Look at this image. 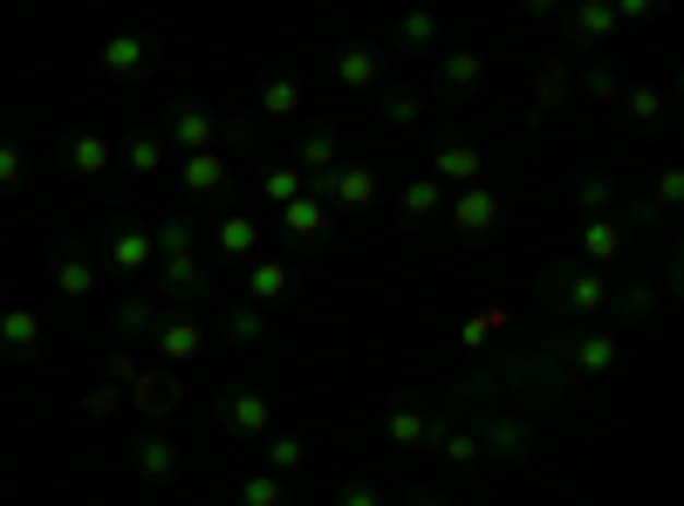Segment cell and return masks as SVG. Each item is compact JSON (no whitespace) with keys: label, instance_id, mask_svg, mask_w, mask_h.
Wrapping results in <instances>:
<instances>
[{"label":"cell","instance_id":"6da1fadb","mask_svg":"<svg viewBox=\"0 0 684 506\" xmlns=\"http://www.w3.org/2000/svg\"><path fill=\"white\" fill-rule=\"evenodd\" d=\"M541 301H548V315L562 322V328H589V322H610V301H616V274H596V267H581L575 253H562V261H548L541 267Z\"/></svg>","mask_w":684,"mask_h":506},{"label":"cell","instance_id":"7a4b0ae2","mask_svg":"<svg viewBox=\"0 0 684 506\" xmlns=\"http://www.w3.org/2000/svg\"><path fill=\"white\" fill-rule=\"evenodd\" d=\"M554 357H562L568 384H602V376H616V363H623V328H610V322L562 328V336H554Z\"/></svg>","mask_w":684,"mask_h":506},{"label":"cell","instance_id":"3957f363","mask_svg":"<svg viewBox=\"0 0 684 506\" xmlns=\"http://www.w3.org/2000/svg\"><path fill=\"white\" fill-rule=\"evenodd\" d=\"M424 179H439L445 192H466V185H487L493 179V150L479 144V137H459V131H445L424 144Z\"/></svg>","mask_w":684,"mask_h":506},{"label":"cell","instance_id":"277c9868","mask_svg":"<svg viewBox=\"0 0 684 506\" xmlns=\"http://www.w3.org/2000/svg\"><path fill=\"white\" fill-rule=\"evenodd\" d=\"M452 418H459V411H445V403H424L418 390H397V397L384 403V418H376V438L397 445V451H411V445H432Z\"/></svg>","mask_w":684,"mask_h":506},{"label":"cell","instance_id":"5b68a950","mask_svg":"<svg viewBox=\"0 0 684 506\" xmlns=\"http://www.w3.org/2000/svg\"><path fill=\"white\" fill-rule=\"evenodd\" d=\"M309 192L315 198H328V213H370L376 198H384V171L376 165H363V158H343L336 171H322V179H309Z\"/></svg>","mask_w":684,"mask_h":506},{"label":"cell","instance_id":"8992f818","mask_svg":"<svg viewBox=\"0 0 684 506\" xmlns=\"http://www.w3.org/2000/svg\"><path fill=\"white\" fill-rule=\"evenodd\" d=\"M554 28H562V56H602V48L616 41V8L610 0H568V8H554Z\"/></svg>","mask_w":684,"mask_h":506},{"label":"cell","instance_id":"52a82bcc","mask_svg":"<svg viewBox=\"0 0 684 506\" xmlns=\"http://www.w3.org/2000/svg\"><path fill=\"white\" fill-rule=\"evenodd\" d=\"M479 83H487V56H479L472 41H452L432 56V83H424V96H445V104H472Z\"/></svg>","mask_w":684,"mask_h":506},{"label":"cell","instance_id":"ba28073f","mask_svg":"<svg viewBox=\"0 0 684 506\" xmlns=\"http://www.w3.org/2000/svg\"><path fill=\"white\" fill-rule=\"evenodd\" d=\"M500 219H506L500 185H466V192L445 198V226H452L459 240H487V233H500Z\"/></svg>","mask_w":684,"mask_h":506},{"label":"cell","instance_id":"9c48e42d","mask_svg":"<svg viewBox=\"0 0 684 506\" xmlns=\"http://www.w3.org/2000/svg\"><path fill=\"white\" fill-rule=\"evenodd\" d=\"M479 445H487V459L527 466V459H535V445H541V424L520 418V411H493V418H479Z\"/></svg>","mask_w":684,"mask_h":506},{"label":"cell","instance_id":"30bf717a","mask_svg":"<svg viewBox=\"0 0 684 506\" xmlns=\"http://www.w3.org/2000/svg\"><path fill=\"white\" fill-rule=\"evenodd\" d=\"M623 253H629V226H623V213H610V219H581V226H575V261H581V267L610 274V267H623Z\"/></svg>","mask_w":684,"mask_h":506},{"label":"cell","instance_id":"8fae6325","mask_svg":"<svg viewBox=\"0 0 684 506\" xmlns=\"http://www.w3.org/2000/svg\"><path fill=\"white\" fill-rule=\"evenodd\" d=\"M328 69H336V89L343 96H370V89H384V69L391 62H384V41H343Z\"/></svg>","mask_w":684,"mask_h":506},{"label":"cell","instance_id":"7c38bea8","mask_svg":"<svg viewBox=\"0 0 684 506\" xmlns=\"http://www.w3.org/2000/svg\"><path fill=\"white\" fill-rule=\"evenodd\" d=\"M281 233H288L301 253H322V246H328V233H336V213H328V198L301 192L295 206H281Z\"/></svg>","mask_w":684,"mask_h":506},{"label":"cell","instance_id":"4fadbf2b","mask_svg":"<svg viewBox=\"0 0 684 506\" xmlns=\"http://www.w3.org/2000/svg\"><path fill=\"white\" fill-rule=\"evenodd\" d=\"M219 424H226V432H240V438H267V432H274V403H267L261 390L233 384V390L219 397Z\"/></svg>","mask_w":684,"mask_h":506},{"label":"cell","instance_id":"5bb4252c","mask_svg":"<svg viewBox=\"0 0 684 506\" xmlns=\"http://www.w3.org/2000/svg\"><path fill=\"white\" fill-rule=\"evenodd\" d=\"M261 213H226L219 226H213V253H219V261H233V267H247L253 261V253H261Z\"/></svg>","mask_w":684,"mask_h":506},{"label":"cell","instance_id":"9a60e30c","mask_svg":"<svg viewBox=\"0 0 684 506\" xmlns=\"http://www.w3.org/2000/svg\"><path fill=\"white\" fill-rule=\"evenodd\" d=\"M432 451L445 459V472H452V479H466V472H479V466H487V445H479V424H459V418H452L445 432L432 438Z\"/></svg>","mask_w":684,"mask_h":506},{"label":"cell","instance_id":"2e32d148","mask_svg":"<svg viewBox=\"0 0 684 506\" xmlns=\"http://www.w3.org/2000/svg\"><path fill=\"white\" fill-rule=\"evenodd\" d=\"M301 110H309V83H301L295 69H274L267 83H261V117L267 123H295Z\"/></svg>","mask_w":684,"mask_h":506},{"label":"cell","instance_id":"e0dca14e","mask_svg":"<svg viewBox=\"0 0 684 506\" xmlns=\"http://www.w3.org/2000/svg\"><path fill=\"white\" fill-rule=\"evenodd\" d=\"M445 198H452V192L418 171V179H404V192H397V219H404V226H439V219H445Z\"/></svg>","mask_w":684,"mask_h":506},{"label":"cell","instance_id":"ac0fdd59","mask_svg":"<svg viewBox=\"0 0 684 506\" xmlns=\"http://www.w3.org/2000/svg\"><path fill=\"white\" fill-rule=\"evenodd\" d=\"M657 309H664V288L657 281H616V301H610V328H637V322H650Z\"/></svg>","mask_w":684,"mask_h":506},{"label":"cell","instance_id":"d6986e66","mask_svg":"<svg viewBox=\"0 0 684 506\" xmlns=\"http://www.w3.org/2000/svg\"><path fill=\"white\" fill-rule=\"evenodd\" d=\"M424 110H432L424 83H411V75H404V83H384V104H376V117H384L391 131H418V123H424Z\"/></svg>","mask_w":684,"mask_h":506},{"label":"cell","instance_id":"ffe728a7","mask_svg":"<svg viewBox=\"0 0 684 506\" xmlns=\"http://www.w3.org/2000/svg\"><path fill=\"white\" fill-rule=\"evenodd\" d=\"M568 198H575V213H581V219H610V213H623V192H616L610 171H575Z\"/></svg>","mask_w":684,"mask_h":506},{"label":"cell","instance_id":"44dd1931","mask_svg":"<svg viewBox=\"0 0 684 506\" xmlns=\"http://www.w3.org/2000/svg\"><path fill=\"white\" fill-rule=\"evenodd\" d=\"M288 294H295V267L253 253V261H247V301H253V309H274V301H288Z\"/></svg>","mask_w":684,"mask_h":506},{"label":"cell","instance_id":"7402d4cb","mask_svg":"<svg viewBox=\"0 0 684 506\" xmlns=\"http://www.w3.org/2000/svg\"><path fill=\"white\" fill-rule=\"evenodd\" d=\"M185 192L206 198V206H219V198L233 192V165L213 158V150H192V158H185Z\"/></svg>","mask_w":684,"mask_h":506},{"label":"cell","instance_id":"603a6c76","mask_svg":"<svg viewBox=\"0 0 684 506\" xmlns=\"http://www.w3.org/2000/svg\"><path fill=\"white\" fill-rule=\"evenodd\" d=\"M171 137H179L185 144V158H192V150H206L213 144V131H219V110H206V104H171Z\"/></svg>","mask_w":684,"mask_h":506},{"label":"cell","instance_id":"cb8c5ba5","mask_svg":"<svg viewBox=\"0 0 684 506\" xmlns=\"http://www.w3.org/2000/svg\"><path fill=\"white\" fill-rule=\"evenodd\" d=\"M391 41L404 48V56H439V48H445V28H439V14H397V21H391Z\"/></svg>","mask_w":684,"mask_h":506},{"label":"cell","instance_id":"d4e9b609","mask_svg":"<svg viewBox=\"0 0 684 506\" xmlns=\"http://www.w3.org/2000/svg\"><path fill=\"white\" fill-rule=\"evenodd\" d=\"M301 192H309V171H301V165L274 158V165L261 171V206H274V213H281V206H295Z\"/></svg>","mask_w":684,"mask_h":506},{"label":"cell","instance_id":"484cf974","mask_svg":"<svg viewBox=\"0 0 684 506\" xmlns=\"http://www.w3.org/2000/svg\"><path fill=\"white\" fill-rule=\"evenodd\" d=\"M219 336L233 342V349H253V342H267V336H274V322H267V309L240 301V309H226V315H219Z\"/></svg>","mask_w":684,"mask_h":506},{"label":"cell","instance_id":"4316f807","mask_svg":"<svg viewBox=\"0 0 684 506\" xmlns=\"http://www.w3.org/2000/svg\"><path fill=\"white\" fill-rule=\"evenodd\" d=\"M568 89H575V62H568V56H554V62L541 69V89H535V110H527V123H548L554 104H562Z\"/></svg>","mask_w":684,"mask_h":506},{"label":"cell","instance_id":"83f0119b","mask_svg":"<svg viewBox=\"0 0 684 506\" xmlns=\"http://www.w3.org/2000/svg\"><path fill=\"white\" fill-rule=\"evenodd\" d=\"M261 466H267L274 479L301 472V466H309V438H301V432H267V438H261Z\"/></svg>","mask_w":684,"mask_h":506},{"label":"cell","instance_id":"f1b7e54d","mask_svg":"<svg viewBox=\"0 0 684 506\" xmlns=\"http://www.w3.org/2000/svg\"><path fill=\"white\" fill-rule=\"evenodd\" d=\"M295 165L309 171V179H322V171H336L343 165V137L328 131V123H315L309 137H301V150H295Z\"/></svg>","mask_w":684,"mask_h":506},{"label":"cell","instance_id":"f546056e","mask_svg":"<svg viewBox=\"0 0 684 506\" xmlns=\"http://www.w3.org/2000/svg\"><path fill=\"white\" fill-rule=\"evenodd\" d=\"M575 83L589 89V104H623V89H629L616 62H581V69H575Z\"/></svg>","mask_w":684,"mask_h":506},{"label":"cell","instance_id":"4dcf8cb0","mask_svg":"<svg viewBox=\"0 0 684 506\" xmlns=\"http://www.w3.org/2000/svg\"><path fill=\"white\" fill-rule=\"evenodd\" d=\"M110 261L123 274H144L151 267V233H144V226H117V233H110Z\"/></svg>","mask_w":684,"mask_h":506},{"label":"cell","instance_id":"1f68e13d","mask_svg":"<svg viewBox=\"0 0 684 506\" xmlns=\"http://www.w3.org/2000/svg\"><path fill=\"white\" fill-rule=\"evenodd\" d=\"M151 328H158V349H165V357H199V349H206V328H199V322H185V315L151 322Z\"/></svg>","mask_w":684,"mask_h":506},{"label":"cell","instance_id":"d6a6232c","mask_svg":"<svg viewBox=\"0 0 684 506\" xmlns=\"http://www.w3.org/2000/svg\"><path fill=\"white\" fill-rule=\"evenodd\" d=\"M623 110H629V123H664L671 89H657V83H629V89H623Z\"/></svg>","mask_w":684,"mask_h":506},{"label":"cell","instance_id":"836d02e7","mask_svg":"<svg viewBox=\"0 0 684 506\" xmlns=\"http://www.w3.org/2000/svg\"><path fill=\"white\" fill-rule=\"evenodd\" d=\"M233 506H295V493H288V479H274V472H247Z\"/></svg>","mask_w":684,"mask_h":506},{"label":"cell","instance_id":"e575fe53","mask_svg":"<svg viewBox=\"0 0 684 506\" xmlns=\"http://www.w3.org/2000/svg\"><path fill=\"white\" fill-rule=\"evenodd\" d=\"M500 328H506V309H472L466 328H459V349H466V357H479V349H487Z\"/></svg>","mask_w":684,"mask_h":506},{"label":"cell","instance_id":"d590c367","mask_svg":"<svg viewBox=\"0 0 684 506\" xmlns=\"http://www.w3.org/2000/svg\"><path fill=\"white\" fill-rule=\"evenodd\" d=\"M131 459L151 479H171V472H179V445H171V438H144V445H131Z\"/></svg>","mask_w":684,"mask_h":506},{"label":"cell","instance_id":"8d00e7d4","mask_svg":"<svg viewBox=\"0 0 684 506\" xmlns=\"http://www.w3.org/2000/svg\"><path fill=\"white\" fill-rule=\"evenodd\" d=\"M165 281L179 294H206V261L199 253H165Z\"/></svg>","mask_w":684,"mask_h":506},{"label":"cell","instance_id":"74e56055","mask_svg":"<svg viewBox=\"0 0 684 506\" xmlns=\"http://www.w3.org/2000/svg\"><path fill=\"white\" fill-rule=\"evenodd\" d=\"M179 397H185V390H179V376H171V370H158V376H137V403H144V411H171Z\"/></svg>","mask_w":684,"mask_h":506},{"label":"cell","instance_id":"f35d334b","mask_svg":"<svg viewBox=\"0 0 684 506\" xmlns=\"http://www.w3.org/2000/svg\"><path fill=\"white\" fill-rule=\"evenodd\" d=\"M104 62H110L117 75H137V69L151 62V41H144V35H117V41L104 48Z\"/></svg>","mask_w":684,"mask_h":506},{"label":"cell","instance_id":"ab89813d","mask_svg":"<svg viewBox=\"0 0 684 506\" xmlns=\"http://www.w3.org/2000/svg\"><path fill=\"white\" fill-rule=\"evenodd\" d=\"M328 506H391V499H384L376 479H343V486L328 493Z\"/></svg>","mask_w":684,"mask_h":506},{"label":"cell","instance_id":"60d3db41","mask_svg":"<svg viewBox=\"0 0 684 506\" xmlns=\"http://www.w3.org/2000/svg\"><path fill=\"white\" fill-rule=\"evenodd\" d=\"M69 165L75 171H104L110 165V144L104 137H69Z\"/></svg>","mask_w":684,"mask_h":506},{"label":"cell","instance_id":"b9f144b4","mask_svg":"<svg viewBox=\"0 0 684 506\" xmlns=\"http://www.w3.org/2000/svg\"><path fill=\"white\" fill-rule=\"evenodd\" d=\"M41 336V322L35 315H8V322H0V342H8V349H28Z\"/></svg>","mask_w":684,"mask_h":506},{"label":"cell","instance_id":"7bdbcfd3","mask_svg":"<svg viewBox=\"0 0 684 506\" xmlns=\"http://www.w3.org/2000/svg\"><path fill=\"white\" fill-rule=\"evenodd\" d=\"M62 288H69V294H89V288H96V267L69 253V261H62Z\"/></svg>","mask_w":684,"mask_h":506},{"label":"cell","instance_id":"ee69618b","mask_svg":"<svg viewBox=\"0 0 684 506\" xmlns=\"http://www.w3.org/2000/svg\"><path fill=\"white\" fill-rule=\"evenodd\" d=\"M131 165H137V171H158V165H165V144H158V137H137V144H131Z\"/></svg>","mask_w":684,"mask_h":506},{"label":"cell","instance_id":"f6af8a7d","mask_svg":"<svg viewBox=\"0 0 684 506\" xmlns=\"http://www.w3.org/2000/svg\"><path fill=\"white\" fill-rule=\"evenodd\" d=\"M610 8H616V28H623V21H650L657 0H610Z\"/></svg>","mask_w":684,"mask_h":506},{"label":"cell","instance_id":"bcb514c9","mask_svg":"<svg viewBox=\"0 0 684 506\" xmlns=\"http://www.w3.org/2000/svg\"><path fill=\"white\" fill-rule=\"evenodd\" d=\"M404 506H459V499H452V486H418Z\"/></svg>","mask_w":684,"mask_h":506},{"label":"cell","instance_id":"7dc6e473","mask_svg":"<svg viewBox=\"0 0 684 506\" xmlns=\"http://www.w3.org/2000/svg\"><path fill=\"white\" fill-rule=\"evenodd\" d=\"M21 179V158H14V150H0V185H14Z\"/></svg>","mask_w":684,"mask_h":506}]
</instances>
